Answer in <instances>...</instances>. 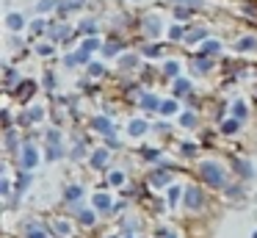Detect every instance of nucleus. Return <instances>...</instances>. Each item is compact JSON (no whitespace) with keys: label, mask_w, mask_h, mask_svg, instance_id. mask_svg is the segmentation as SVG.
Here are the masks:
<instances>
[{"label":"nucleus","mask_w":257,"mask_h":238,"mask_svg":"<svg viewBox=\"0 0 257 238\" xmlns=\"http://www.w3.org/2000/svg\"><path fill=\"white\" fill-rule=\"evenodd\" d=\"M202 175H205V180H210L213 186H221L224 183V175L216 164H202Z\"/></svg>","instance_id":"1"},{"label":"nucleus","mask_w":257,"mask_h":238,"mask_svg":"<svg viewBox=\"0 0 257 238\" xmlns=\"http://www.w3.org/2000/svg\"><path fill=\"white\" fill-rule=\"evenodd\" d=\"M34 164H36V149L25 147V169H34Z\"/></svg>","instance_id":"2"},{"label":"nucleus","mask_w":257,"mask_h":238,"mask_svg":"<svg viewBox=\"0 0 257 238\" xmlns=\"http://www.w3.org/2000/svg\"><path fill=\"white\" fill-rule=\"evenodd\" d=\"M199 202H202V194H199V188H191V191H188V208H196Z\"/></svg>","instance_id":"3"},{"label":"nucleus","mask_w":257,"mask_h":238,"mask_svg":"<svg viewBox=\"0 0 257 238\" xmlns=\"http://www.w3.org/2000/svg\"><path fill=\"white\" fill-rule=\"evenodd\" d=\"M94 205H97V208H111V197H105V194H97V197H94Z\"/></svg>","instance_id":"4"},{"label":"nucleus","mask_w":257,"mask_h":238,"mask_svg":"<svg viewBox=\"0 0 257 238\" xmlns=\"http://www.w3.org/2000/svg\"><path fill=\"white\" fill-rule=\"evenodd\" d=\"M144 130H147L144 122H130V133H133V136H141Z\"/></svg>","instance_id":"5"},{"label":"nucleus","mask_w":257,"mask_h":238,"mask_svg":"<svg viewBox=\"0 0 257 238\" xmlns=\"http://www.w3.org/2000/svg\"><path fill=\"white\" fill-rule=\"evenodd\" d=\"M23 17H20V14H12V17H9V28H23Z\"/></svg>","instance_id":"6"},{"label":"nucleus","mask_w":257,"mask_h":238,"mask_svg":"<svg viewBox=\"0 0 257 238\" xmlns=\"http://www.w3.org/2000/svg\"><path fill=\"white\" fill-rule=\"evenodd\" d=\"M174 92H177V94H185V92H188V83H185V81H180L177 86H174Z\"/></svg>","instance_id":"7"},{"label":"nucleus","mask_w":257,"mask_h":238,"mask_svg":"<svg viewBox=\"0 0 257 238\" xmlns=\"http://www.w3.org/2000/svg\"><path fill=\"white\" fill-rule=\"evenodd\" d=\"M238 47H240V50H243V47H246V50H249V47H254V39H240V44H238Z\"/></svg>","instance_id":"8"},{"label":"nucleus","mask_w":257,"mask_h":238,"mask_svg":"<svg viewBox=\"0 0 257 238\" xmlns=\"http://www.w3.org/2000/svg\"><path fill=\"white\" fill-rule=\"evenodd\" d=\"M144 105L147 108H158V100L155 97H144Z\"/></svg>","instance_id":"9"},{"label":"nucleus","mask_w":257,"mask_h":238,"mask_svg":"<svg viewBox=\"0 0 257 238\" xmlns=\"http://www.w3.org/2000/svg\"><path fill=\"white\" fill-rule=\"evenodd\" d=\"M235 114H238V116H246V105H243V103H235Z\"/></svg>","instance_id":"10"},{"label":"nucleus","mask_w":257,"mask_h":238,"mask_svg":"<svg viewBox=\"0 0 257 238\" xmlns=\"http://www.w3.org/2000/svg\"><path fill=\"white\" fill-rule=\"evenodd\" d=\"M94 127L97 130H108V122L105 119H94Z\"/></svg>","instance_id":"11"},{"label":"nucleus","mask_w":257,"mask_h":238,"mask_svg":"<svg viewBox=\"0 0 257 238\" xmlns=\"http://www.w3.org/2000/svg\"><path fill=\"white\" fill-rule=\"evenodd\" d=\"M94 164H97V166L105 164V152H97V155H94Z\"/></svg>","instance_id":"12"},{"label":"nucleus","mask_w":257,"mask_h":238,"mask_svg":"<svg viewBox=\"0 0 257 238\" xmlns=\"http://www.w3.org/2000/svg\"><path fill=\"white\" fill-rule=\"evenodd\" d=\"M235 127H238L235 122H227V125H224V130H227V133H235Z\"/></svg>","instance_id":"13"},{"label":"nucleus","mask_w":257,"mask_h":238,"mask_svg":"<svg viewBox=\"0 0 257 238\" xmlns=\"http://www.w3.org/2000/svg\"><path fill=\"white\" fill-rule=\"evenodd\" d=\"M183 3H191V6H202V0H183Z\"/></svg>","instance_id":"14"},{"label":"nucleus","mask_w":257,"mask_h":238,"mask_svg":"<svg viewBox=\"0 0 257 238\" xmlns=\"http://www.w3.org/2000/svg\"><path fill=\"white\" fill-rule=\"evenodd\" d=\"M254 238H257V232H254Z\"/></svg>","instance_id":"15"}]
</instances>
